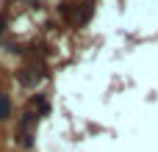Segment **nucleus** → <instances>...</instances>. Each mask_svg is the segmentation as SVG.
Masks as SVG:
<instances>
[{
  "label": "nucleus",
  "mask_w": 158,
  "mask_h": 152,
  "mask_svg": "<svg viewBox=\"0 0 158 152\" xmlns=\"http://www.w3.org/2000/svg\"><path fill=\"white\" fill-rule=\"evenodd\" d=\"M6 119H11V97L0 91V122H6Z\"/></svg>",
  "instance_id": "obj_1"
},
{
  "label": "nucleus",
  "mask_w": 158,
  "mask_h": 152,
  "mask_svg": "<svg viewBox=\"0 0 158 152\" xmlns=\"http://www.w3.org/2000/svg\"><path fill=\"white\" fill-rule=\"evenodd\" d=\"M3 22H6V17H3V14H0V30H3Z\"/></svg>",
  "instance_id": "obj_2"
}]
</instances>
